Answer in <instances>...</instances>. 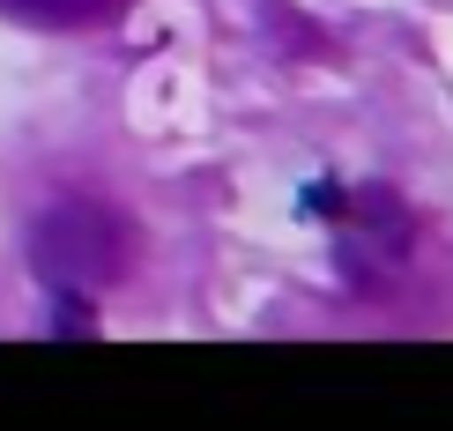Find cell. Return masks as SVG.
<instances>
[{
	"label": "cell",
	"mask_w": 453,
	"mask_h": 431,
	"mask_svg": "<svg viewBox=\"0 0 453 431\" xmlns=\"http://www.w3.org/2000/svg\"><path fill=\"white\" fill-rule=\"evenodd\" d=\"M142 260V238L111 201H89V194H67L52 209H37L30 223V268L45 290H82V297H104L111 283H127Z\"/></svg>",
	"instance_id": "obj_1"
},
{
	"label": "cell",
	"mask_w": 453,
	"mask_h": 431,
	"mask_svg": "<svg viewBox=\"0 0 453 431\" xmlns=\"http://www.w3.org/2000/svg\"><path fill=\"white\" fill-rule=\"evenodd\" d=\"M409 260V209L387 194V186H365V194L342 201L334 216V268L349 275V290H380L402 275Z\"/></svg>",
	"instance_id": "obj_2"
},
{
	"label": "cell",
	"mask_w": 453,
	"mask_h": 431,
	"mask_svg": "<svg viewBox=\"0 0 453 431\" xmlns=\"http://www.w3.org/2000/svg\"><path fill=\"white\" fill-rule=\"evenodd\" d=\"M111 0H0V15H15V23H37V30H82L97 23Z\"/></svg>",
	"instance_id": "obj_3"
},
{
	"label": "cell",
	"mask_w": 453,
	"mask_h": 431,
	"mask_svg": "<svg viewBox=\"0 0 453 431\" xmlns=\"http://www.w3.org/2000/svg\"><path fill=\"white\" fill-rule=\"evenodd\" d=\"M52 335H60V342L97 335V297H82V290H52Z\"/></svg>",
	"instance_id": "obj_4"
},
{
	"label": "cell",
	"mask_w": 453,
	"mask_h": 431,
	"mask_svg": "<svg viewBox=\"0 0 453 431\" xmlns=\"http://www.w3.org/2000/svg\"><path fill=\"white\" fill-rule=\"evenodd\" d=\"M342 201H349V186H305V216L312 223H334V216H342Z\"/></svg>",
	"instance_id": "obj_5"
}]
</instances>
